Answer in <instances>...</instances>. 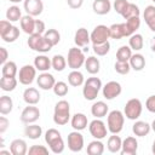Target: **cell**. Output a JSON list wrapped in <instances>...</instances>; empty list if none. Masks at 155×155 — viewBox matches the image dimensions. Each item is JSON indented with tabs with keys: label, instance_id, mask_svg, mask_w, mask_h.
<instances>
[{
	"label": "cell",
	"instance_id": "obj_23",
	"mask_svg": "<svg viewBox=\"0 0 155 155\" xmlns=\"http://www.w3.org/2000/svg\"><path fill=\"white\" fill-rule=\"evenodd\" d=\"M21 29L28 34V35H31L35 33V19L33 18V16L30 15H25L21 18Z\"/></svg>",
	"mask_w": 155,
	"mask_h": 155
},
{
	"label": "cell",
	"instance_id": "obj_51",
	"mask_svg": "<svg viewBox=\"0 0 155 155\" xmlns=\"http://www.w3.org/2000/svg\"><path fill=\"white\" fill-rule=\"evenodd\" d=\"M45 31H46L45 23H44L41 19H35V33L44 35V34H45Z\"/></svg>",
	"mask_w": 155,
	"mask_h": 155
},
{
	"label": "cell",
	"instance_id": "obj_25",
	"mask_svg": "<svg viewBox=\"0 0 155 155\" xmlns=\"http://www.w3.org/2000/svg\"><path fill=\"white\" fill-rule=\"evenodd\" d=\"M34 67L39 71H47L50 68H52V61L45 54H39L34 58Z\"/></svg>",
	"mask_w": 155,
	"mask_h": 155
},
{
	"label": "cell",
	"instance_id": "obj_36",
	"mask_svg": "<svg viewBox=\"0 0 155 155\" xmlns=\"http://www.w3.org/2000/svg\"><path fill=\"white\" fill-rule=\"evenodd\" d=\"M13 108V101L8 96H1L0 97V113L2 115H7L12 111Z\"/></svg>",
	"mask_w": 155,
	"mask_h": 155
},
{
	"label": "cell",
	"instance_id": "obj_45",
	"mask_svg": "<svg viewBox=\"0 0 155 155\" xmlns=\"http://www.w3.org/2000/svg\"><path fill=\"white\" fill-rule=\"evenodd\" d=\"M92 48L97 56H105L110 50V44L109 41H105L103 44H93Z\"/></svg>",
	"mask_w": 155,
	"mask_h": 155
},
{
	"label": "cell",
	"instance_id": "obj_7",
	"mask_svg": "<svg viewBox=\"0 0 155 155\" xmlns=\"http://www.w3.org/2000/svg\"><path fill=\"white\" fill-rule=\"evenodd\" d=\"M142 110H143V105L142 102L138 98H131L130 101H127V103L125 104L124 108V114L127 119L130 120H137L140 115H142Z\"/></svg>",
	"mask_w": 155,
	"mask_h": 155
},
{
	"label": "cell",
	"instance_id": "obj_58",
	"mask_svg": "<svg viewBox=\"0 0 155 155\" xmlns=\"http://www.w3.org/2000/svg\"><path fill=\"white\" fill-rule=\"evenodd\" d=\"M150 126H151V130H153V131L155 132V120H154V121L151 122V125H150Z\"/></svg>",
	"mask_w": 155,
	"mask_h": 155
},
{
	"label": "cell",
	"instance_id": "obj_14",
	"mask_svg": "<svg viewBox=\"0 0 155 155\" xmlns=\"http://www.w3.org/2000/svg\"><path fill=\"white\" fill-rule=\"evenodd\" d=\"M24 10L27 15H30L33 17H36L42 13L44 10V4L42 0H24Z\"/></svg>",
	"mask_w": 155,
	"mask_h": 155
},
{
	"label": "cell",
	"instance_id": "obj_20",
	"mask_svg": "<svg viewBox=\"0 0 155 155\" xmlns=\"http://www.w3.org/2000/svg\"><path fill=\"white\" fill-rule=\"evenodd\" d=\"M70 125L76 131H82L87 127V116L82 113H76L70 119Z\"/></svg>",
	"mask_w": 155,
	"mask_h": 155
},
{
	"label": "cell",
	"instance_id": "obj_26",
	"mask_svg": "<svg viewBox=\"0 0 155 155\" xmlns=\"http://www.w3.org/2000/svg\"><path fill=\"white\" fill-rule=\"evenodd\" d=\"M143 17H144V21H145L147 25L149 27V29L155 31V6L154 5L147 6L143 12Z\"/></svg>",
	"mask_w": 155,
	"mask_h": 155
},
{
	"label": "cell",
	"instance_id": "obj_11",
	"mask_svg": "<svg viewBox=\"0 0 155 155\" xmlns=\"http://www.w3.org/2000/svg\"><path fill=\"white\" fill-rule=\"evenodd\" d=\"M40 117V110L38 107L28 104V107H25L21 114V121L23 124H34L35 121H38Z\"/></svg>",
	"mask_w": 155,
	"mask_h": 155
},
{
	"label": "cell",
	"instance_id": "obj_46",
	"mask_svg": "<svg viewBox=\"0 0 155 155\" xmlns=\"http://www.w3.org/2000/svg\"><path fill=\"white\" fill-rule=\"evenodd\" d=\"M53 92H54V94L56 96H58V97H64V96H67V93H68V85L64 82V81H57L56 84H54V86H53Z\"/></svg>",
	"mask_w": 155,
	"mask_h": 155
},
{
	"label": "cell",
	"instance_id": "obj_35",
	"mask_svg": "<svg viewBox=\"0 0 155 155\" xmlns=\"http://www.w3.org/2000/svg\"><path fill=\"white\" fill-rule=\"evenodd\" d=\"M17 87V79L16 78H7L2 76L0 79V88L5 92H11Z\"/></svg>",
	"mask_w": 155,
	"mask_h": 155
},
{
	"label": "cell",
	"instance_id": "obj_39",
	"mask_svg": "<svg viewBox=\"0 0 155 155\" xmlns=\"http://www.w3.org/2000/svg\"><path fill=\"white\" fill-rule=\"evenodd\" d=\"M139 15H140L139 7H138L136 4L128 2L127 7L125 8V11L122 12V15H121V16L127 21V19H130V18H132V17H139Z\"/></svg>",
	"mask_w": 155,
	"mask_h": 155
},
{
	"label": "cell",
	"instance_id": "obj_32",
	"mask_svg": "<svg viewBox=\"0 0 155 155\" xmlns=\"http://www.w3.org/2000/svg\"><path fill=\"white\" fill-rule=\"evenodd\" d=\"M1 74H2V76H7V78H16V75L18 74L17 64H16L15 62H12V61H7L5 64H2Z\"/></svg>",
	"mask_w": 155,
	"mask_h": 155
},
{
	"label": "cell",
	"instance_id": "obj_5",
	"mask_svg": "<svg viewBox=\"0 0 155 155\" xmlns=\"http://www.w3.org/2000/svg\"><path fill=\"white\" fill-rule=\"evenodd\" d=\"M27 44H28L29 48H31L33 51L41 52V53H46L52 48V46L47 42L45 36L41 35V34H38V33H34V34L29 35V39H28Z\"/></svg>",
	"mask_w": 155,
	"mask_h": 155
},
{
	"label": "cell",
	"instance_id": "obj_28",
	"mask_svg": "<svg viewBox=\"0 0 155 155\" xmlns=\"http://www.w3.org/2000/svg\"><path fill=\"white\" fill-rule=\"evenodd\" d=\"M128 63L131 65V69H133L136 71H140L145 67V58L140 53H134L131 56Z\"/></svg>",
	"mask_w": 155,
	"mask_h": 155
},
{
	"label": "cell",
	"instance_id": "obj_48",
	"mask_svg": "<svg viewBox=\"0 0 155 155\" xmlns=\"http://www.w3.org/2000/svg\"><path fill=\"white\" fill-rule=\"evenodd\" d=\"M28 154L29 155H47L48 154V149L45 145L35 144V145H31L28 149Z\"/></svg>",
	"mask_w": 155,
	"mask_h": 155
},
{
	"label": "cell",
	"instance_id": "obj_53",
	"mask_svg": "<svg viewBox=\"0 0 155 155\" xmlns=\"http://www.w3.org/2000/svg\"><path fill=\"white\" fill-rule=\"evenodd\" d=\"M67 4H68V6H69L70 8L78 10V8H80V7L82 6L84 0H67Z\"/></svg>",
	"mask_w": 155,
	"mask_h": 155
},
{
	"label": "cell",
	"instance_id": "obj_57",
	"mask_svg": "<svg viewBox=\"0 0 155 155\" xmlns=\"http://www.w3.org/2000/svg\"><path fill=\"white\" fill-rule=\"evenodd\" d=\"M151 151H153V154L155 155V139H154V142H153V147H151Z\"/></svg>",
	"mask_w": 155,
	"mask_h": 155
},
{
	"label": "cell",
	"instance_id": "obj_18",
	"mask_svg": "<svg viewBox=\"0 0 155 155\" xmlns=\"http://www.w3.org/2000/svg\"><path fill=\"white\" fill-rule=\"evenodd\" d=\"M10 151L12 155H25L28 153V145L24 139H13L10 144Z\"/></svg>",
	"mask_w": 155,
	"mask_h": 155
},
{
	"label": "cell",
	"instance_id": "obj_17",
	"mask_svg": "<svg viewBox=\"0 0 155 155\" xmlns=\"http://www.w3.org/2000/svg\"><path fill=\"white\" fill-rule=\"evenodd\" d=\"M91 41V35L86 28H79L74 35V42L78 47H85Z\"/></svg>",
	"mask_w": 155,
	"mask_h": 155
},
{
	"label": "cell",
	"instance_id": "obj_31",
	"mask_svg": "<svg viewBox=\"0 0 155 155\" xmlns=\"http://www.w3.org/2000/svg\"><path fill=\"white\" fill-rule=\"evenodd\" d=\"M24 134L29 138V139H39L42 134V128L39 125L35 124H29L28 126H25L24 128Z\"/></svg>",
	"mask_w": 155,
	"mask_h": 155
},
{
	"label": "cell",
	"instance_id": "obj_1",
	"mask_svg": "<svg viewBox=\"0 0 155 155\" xmlns=\"http://www.w3.org/2000/svg\"><path fill=\"white\" fill-rule=\"evenodd\" d=\"M45 142L50 147V150L53 154H61L64 150V140L62 134L56 128H48L45 132Z\"/></svg>",
	"mask_w": 155,
	"mask_h": 155
},
{
	"label": "cell",
	"instance_id": "obj_10",
	"mask_svg": "<svg viewBox=\"0 0 155 155\" xmlns=\"http://www.w3.org/2000/svg\"><path fill=\"white\" fill-rule=\"evenodd\" d=\"M90 35H91L92 44H103V42L108 41V39L110 38V30H109V27L99 24L92 30V33Z\"/></svg>",
	"mask_w": 155,
	"mask_h": 155
},
{
	"label": "cell",
	"instance_id": "obj_16",
	"mask_svg": "<svg viewBox=\"0 0 155 155\" xmlns=\"http://www.w3.org/2000/svg\"><path fill=\"white\" fill-rule=\"evenodd\" d=\"M138 150V142L134 137H126L122 140L121 154L122 155H136Z\"/></svg>",
	"mask_w": 155,
	"mask_h": 155
},
{
	"label": "cell",
	"instance_id": "obj_38",
	"mask_svg": "<svg viewBox=\"0 0 155 155\" xmlns=\"http://www.w3.org/2000/svg\"><path fill=\"white\" fill-rule=\"evenodd\" d=\"M22 12H21V8L16 5L13 6H10L6 11V19L10 21V22H17V21H21L22 18Z\"/></svg>",
	"mask_w": 155,
	"mask_h": 155
},
{
	"label": "cell",
	"instance_id": "obj_44",
	"mask_svg": "<svg viewBox=\"0 0 155 155\" xmlns=\"http://www.w3.org/2000/svg\"><path fill=\"white\" fill-rule=\"evenodd\" d=\"M125 23H126V28H127V31H128V36L133 35L136 33V30L139 29V27H140L139 17H132V18L127 19Z\"/></svg>",
	"mask_w": 155,
	"mask_h": 155
},
{
	"label": "cell",
	"instance_id": "obj_27",
	"mask_svg": "<svg viewBox=\"0 0 155 155\" xmlns=\"http://www.w3.org/2000/svg\"><path fill=\"white\" fill-rule=\"evenodd\" d=\"M151 130V126L145 121H136L132 126V131L137 137H144L147 136Z\"/></svg>",
	"mask_w": 155,
	"mask_h": 155
},
{
	"label": "cell",
	"instance_id": "obj_34",
	"mask_svg": "<svg viewBox=\"0 0 155 155\" xmlns=\"http://www.w3.org/2000/svg\"><path fill=\"white\" fill-rule=\"evenodd\" d=\"M68 82H69V85H71L74 87H78V86L84 85L85 78H84V75H82L81 71H79V70H71L69 73V75H68Z\"/></svg>",
	"mask_w": 155,
	"mask_h": 155
},
{
	"label": "cell",
	"instance_id": "obj_21",
	"mask_svg": "<svg viewBox=\"0 0 155 155\" xmlns=\"http://www.w3.org/2000/svg\"><path fill=\"white\" fill-rule=\"evenodd\" d=\"M23 101L27 104H31V105L38 104L39 101H40V93H39V91L35 87H28V88H25L24 92H23Z\"/></svg>",
	"mask_w": 155,
	"mask_h": 155
},
{
	"label": "cell",
	"instance_id": "obj_15",
	"mask_svg": "<svg viewBox=\"0 0 155 155\" xmlns=\"http://www.w3.org/2000/svg\"><path fill=\"white\" fill-rule=\"evenodd\" d=\"M36 82H38V86L45 91L47 90H51L53 88L54 84H56V80H54V76L47 71H42L38 78H36Z\"/></svg>",
	"mask_w": 155,
	"mask_h": 155
},
{
	"label": "cell",
	"instance_id": "obj_61",
	"mask_svg": "<svg viewBox=\"0 0 155 155\" xmlns=\"http://www.w3.org/2000/svg\"><path fill=\"white\" fill-rule=\"evenodd\" d=\"M153 1H154V2H155V0H153Z\"/></svg>",
	"mask_w": 155,
	"mask_h": 155
},
{
	"label": "cell",
	"instance_id": "obj_4",
	"mask_svg": "<svg viewBox=\"0 0 155 155\" xmlns=\"http://www.w3.org/2000/svg\"><path fill=\"white\" fill-rule=\"evenodd\" d=\"M102 88V81L99 78L92 76L88 78L85 82H84V87H82V94L85 97V99L87 101H94L98 96L99 90Z\"/></svg>",
	"mask_w": 155,
	"mask_h": 155
},
{
	"label": "cell",
	"instance_id": "obj_12",
	"mask_svg": "<svg viewBox=\"0 0 155 155\" xmlns=\"http://www.w3.org/2000/svg\"><path fill=\"white\" fill-rule=\"evenodd\" d=\"M68 148L73 153H79L84 148V136L80 131H73L68 134Z\"/></svg>",
	"mask_w": 155,
	"mask_h": 155
},
{
	"label": "cell",
	"instance_id": "obj_50",
	"mask_svg": "<svg viewBox=\"0 0 155 155\" xmlns=\"http://www.w3.org/2000/svg\"><path fill=\"white\" fill-rule=\"evenodd\" d=\"M145 108L155 114V94L148 97V99L145 101Z\"/></svg>",
	"mask_w": 155,
	"mask_h": 155
},
{
	"label": "cell",
	"instance_id": "obj_37",
	"mask_svg": "<svg viewBox=\"0 0 155 155\" xmlns=\"http://www.w3.org/2000/svg\"><path fill=\"white\" fill-rule=\"evenodd\" d=\"M143 45H144V40H143V36L140 34H137L134 33L133 35L130 36L128 39V46L134 50V51H139L143 48Z\"/></svg>",
	"mask_w": 155,
	"mask_h": 155
},
{
	"label": "cell",
	"instance_id": "obj_40",
	"mask_svg": "<svg viewBox=\"0 0 155 155\" xmlns=\"http://www.w3.org/2000/svg\"><path fill=\"white\" fill-rule=\"evenodd\" d=\"M0 36L5 42H15L19 36V29L16 25H12L5 34H2Z\"/></svg>",
	"mask_w": 155,
	"mask_h": 155
},
{
	"label": "cell",
	"instance_id": "obj_47",
	"mask_svg": "<svg viewBox=\"0 0 155 155\" xmlns=\"http://www.w3.org/2000/svg\"><path fill=\"white\" fill-rule=\"evenodd\" d=\"M114 69L116 73L121 74V75H126L130 73L131 70V65L128 62H120V61H116L115 65H114Z\"/></svg>",
	"mask_w": 155,
	"mask_h": 155
},
{
	"label": "cell",
	"instance_id": "obj_59",
	"mask_svg": "<svg viewBox=\"0 0 155 155\" xmlns=\"http://www.w3.org/2000/svg\"><path fill=\"white\" fill-rule=\"evenodd\" d=\"M8 1H11V2H13V4H18V2H21V1H23V0H8Z\"/></svg>",
	"mask_w": 155,
	"mask_h": 155
},
{
	"label": "cell",
	"instance_id": "obj_2",
	"mask_svg": "<svg viewBox=\"0 0 155 155\" xmlns=\"http://www.w3.org/2000/svg\"><path fill=\"white\" fill-rule=\"evenodd\" d=\"M70 120V105L67 101L62 99L56 103L53 111V122L58 126H64Z\"/></svg>",
	"mask_w": 155,
	"mask_h": 155
},
{
	"label": "cell",
	"instance_id": "obj_55",
	"mask_svg": "<svg viewBox=\"0 0 155 155\" xmlns=\"http://www.w3.org/2000/svg\"><path fill=\"white\" fill-rule=\"evenodd\" d=\"M7 58H8V52L5 47H0V63L1 64H5L7 62Z\"/></svg>",
	"mask_w": 155,
	"mask_h": 155
},
{
	"label": "cell",
	"instance_id": "obj_60",
	"mask_svg": "<svg viewBox=\"0 0 155 155\" xmlns=\"http://www.w3.org/2000/svg\"><path fill=\"white\" fill-rule=\"evenodd\" d=\"M87 51H88V47H87V46H85V47H84V52H87Z\"/></svg>",
	"mask_w": 155,
	"mask_h": 155
},
{
	"label": "cell",
	"instance_id": "obj_41",
	"mask_svg": "<svg viewBox=\"0 0 155 155\" xmlns=\"http://www.w3.org/2000/svg\"><path fill=\"white\" fill-rule=\"evenodd\" d=\"M132 56V48L130 46H121L117 52H116V61H120V62H128L130 58Z\"/></svg>",
	"mask_w": 155,
	"mask_h": 155
},
{
	"label": "cell",
	"instance_id": "obj_19",
	"mask_svg": "<svg viewBox=\"0 0 155 155\" xmlns=\"http://www.w3.org/2000/svg\"><path fill=\"white\" fill-rule=\"evenodd\" d=\"M110 30V38L115 40H120L125 36H128V31L126 28V23H116L109 27Z\"/></svg>",
	"mask_w": 155,
	"mask_h": 155
},
{
	"label": "cell",
	"instance_id": "obj_54",
	"mask_svg": "<svg viewBox=\"0 0 155 155\" xmlns=\"http://www.w3.org/2000/svg\"><path fill=\"white\" fill-rule=\"evenodd\" d=\"M10 126V121L5 116H0V133L2 134Z\"/></svg>",
	"mask_w": 155,
	"mask_h": 155
},
{
	"label": "cell",
	"instance_id": "obj_13",
	"mask_svg": "<svg viewBox=\"0 0 155 155\" xmlns=\"http://www.w3.org/2000/svg\"><path fill=\"white\" fill-rule=\"evenodd\" d=\"M102 88H103L102 90L103 97L105 99H109V101L116 98L117 96H120L121 94V91H122V87H121V85L117 81H109Z\"/></svg>",
	"mask_w": 155,
	"mask_h": 155
},
{
	"label": "cell",
	"instance_id": "obj_24",
	"mask_svg": "<svg viewBox=\"0 0 155 155\" xmlns=\"http://www.w3.org/2000/svg\"><path fill=\"white\" fill-rule=\"evenodd\" d=\"M92 8L94 13L103 16L109 13V11L111 10V2L110 0H94L92 4Z\"/></svg>",
	"mask_w": 155,
	"mask_h": 155
},
{
	"label": "cell",
	"instance_id": "obj_29",
	"mask_svg": "<svg viewBox=\"0 0 155 155\" xmlns=\"http://www.w3.org/2000/svg\"><path fill=\"white\" fill-rule=\"evenodd\" d=\"M121 147H122V139L119 136H116V134L113 133V136H110L108 138V142H107L108 150L110 153H114L115 154V153L121 151Z\"/></svg>",
	"mask_w": 155,
	"mask_h": 155
},
{
	"label": "cell",
	"instance_id": "obj_8",
	"mask_svg": "<svg viewBox=\"0 0 155 155\" xmlns=\"http://www.w3.org/2000/svg\"><path fill=\"white\" fill-rule=\"evenodd\" d=\"M36 68L30 64L23 65L18 71V80L22 85H30L36 78Z\"/></svg>",
	"mask_w": 155,
	"mask_h": 155
},
{
	"label": "cell",
	"instance_id": "obj_22",
	"mask_svg": "<svg viewBox=\"0 0 155 155\" xmlns=\"http://www.w3.org/2000/svg\"><path fill=\"white\" fill-rule=\"evenodd\" d=\"M109 107L107 103H104L103 101H98L96 103L92 104L91 107V114L96 117V119H102L108 114Z\"/></svg>",
	"mask_w": 155,
	"mask_h": 155
},
{
	"label": "cell",
	"instance_id": "obj_52",
	"mask_svg": "<svg viewBox=\"0 0 155 155\" xmlns=\"http://www.w3.org/2000/svg\"><path fill=\"white\" fill-rule=\"evenodd\" d=\"M11 27H12V24H11V22H10V21H7V19L0 21V35L5 34V33L11 28Z\"/></svg>",
	"mask_w": 155,
	"mask_h": 155
},
{
	"label": "cell",
	"instance_id": "obj_33",
	"mask_svg": "<svg viewBox=\"0 0 155 155\" xmlns=\"http://www.w3.org/2000/svg\"><path fill=\"white\" fill-rule=\"evenodd\" d=\"M104 153V144L101 139H94L88 143L87 145V154L88 155H102Z\"/></svg>",
	"mask_w": 155,
	"mask_h": 155
},
{
	"label": "cell",
	"instance_id": "obj_3",
	"mask_svg": "<svg viewBox=\"0 0 155 155\" xmlns=\"http://www.w3.org/2000/svg\"><path fill=\"white\" fill-rule=\"evenodd\" d=\"M124 124H125V114L120 110H111L108 114L107 117V126H108V131L117 134L122 131L124 128Z\"/></svg>",
	"mask_w": 155,
	"mask_h": 155
},
{
	"label": "cell",
	"instance_id": "obj_9",
	"mask_svg": "<svg viewBox=\"0 0 155 155\" xmlns=\"http://www.w3.org/2000/svg\"><path fill=\"white\" fill-rule=\"evenodd\" d=\"M88 131L91 133V136L96 139H103L107 137V132L108 128L105 126V124L101 120V119H94L90 122L88 125Z\"/></svg>",
	"mask_w": 155,
	"mask_h": 155
},
{
	"label": "cell",
	"instance_id": "obj_56",
	"mask_svg": "<svg viewBox=\"0 0 155 155\" xmlns=\"http://www.w3.org/2000/svg\"><path fill=\"white\" fill-rule=\"evenodd\" d=\"M150 48H151V51L153 52H155V36L151 39V41H150Z\"/></svg>",
	"mask_w": 155,
	"mask_h": 155
},
{
	"label": "cell",
	"instance_id": "obj_43",
	"mask_svg": "<svg viewBox=\"0 0 155 155\" xmlns=\"http://www.w3.org/2000/svg\"><path fill=\"white\" fill-rule=\"evenodd\" d=\"M51 61H52V68L56 71H63L67 67V59L62 54H54Z\"/></svg>",
	"mask_w": 155,
	"mask_h": 155
},
{
	"label": "cell",
	"instance_id": "obj_30",
	"mask_svg": "<svg viewBox=\"0 0 155 155\" xmlns=\"http://www.w3.org/2000/svg\"><path fill=\"white\" fill-rule=\"evenodd\" d=\"M85 69L87 70V73H90L91 75H94L99 71V68H101V63H99V59L96 58L94 56H91L88 58H86L85 61Z\"/></svg>",
	"mask_w": 155,
	"mask_h": 155
},
{
	"label": "cell",
	"instance_id": "obj_6",
	"mask_svg": "<svg viewBox=\"0 0 155 155\" xmlns=\"http://www.w3.org/2000/svg\"><path fill=\"white\" fill-rule=\"evenodd\" d=\"M85 54H84V51H81L80 48L78 47H71L69 51H68V59H67V63H68V67L73 70H79V68H81L84 64H85Z\"/></svg>",
	"mask_w": 155,
	"mask_h": 155
},
{
	"label": "cell",
	"instance_id": "obj_49",
	"mask_svg": "<svg viewBox=\"0 0 155 155\" xmlns=\"http://www.w3.org/2000/svg\"><path fill=\"white\" fill-rule=\"evenodd\" d=\"M127 5H128V1L127 0H115L114 4H113L115 12H117L119 15H122V12L127 7Z\"/></svg>",
	"mask_w": 155,
	"mask_h": 155
},
{
	"label": "cell",
	"instance_id": "obj_42",
	"mask_svg": "<svg viewBox=\"0 0 155 155\" xmlns=\"http://www.w3.org/2000/svg\"><path fill=\"white\" fill-rule=\"evenodd\" d=\"M44 36H45V39L47 40V42L52 47L56 46L59 42V40H61V34L56 29H48V30H46L45 34H44Z\"/></svg>",
	"mask_w": 155,
	"mask_h": 155
}]
</instances>
